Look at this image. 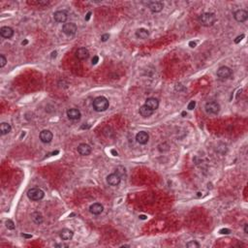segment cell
Segmentation results:
<instances>
[{"mask_svg":"<svg viewBox=\"0 0 248 248\" xmlns=\"http://www.w3.org/2000/svg\"><path fill=\"white\" fill-rule=\"evenodd\" d=\"M103 210H104V207L99 203H95V204L90 205V208H89V211L94 215L101 214L103 212Z\"/></svg>","mask_w":248,"mask_h":248,"instance_id":"4fadbf2b","label":"cell"},{"mask_svg":"<svg viewBox=\"0 0 248 248\" xmlns=\"http://www.w3.org/2000/svg\"><path fill=\"white\" fill-rule=\"evenodd\" d=\"M186 246L188 247V248H199L200 247V244L197 242V241L193 240V241H190V242L187 243Z\"/></svg>","mask_w":248,"mask_h":248,"instance_id":"d4e9b609","label":"cell"},{"mask_svg":"<svg viewBox=\"0 0 248 248\" xmlns=\"http://www.w3.org/2000/svg\"><path fill=\"white\" fill-rule=\"evenodd\" d=\"M52 133L49 130H43L40 133V140L44 143H49L52 141Z\"/></svg>","mask_w":248,"mask_h":248,"instance_id":"8fae6325","label":"cell"},{"mask_svg":"<svg viewBox=\"0 0 248 248\" xmlns=\"http://www.w3.org/2000/svg\"><path fill=\"white\" fill-rule=\"evenodd\" d=\"M76 56L80 60H86L89 56V52L86 48H81V49H78L76 52Z\"/></svg>","mask_w":248,"mask_h":248,"instance_id":"2e32d148","label":"cell"},{"mask_svg":"<svg viewBox=\"0 0 248 248\" xmlns=\"http://www.w3.org/2000/svg\"><path fill=\"white\" fill-rule=\"evenodd\" d=\"M53 17H54V20H55V21L63 23V22H65L66 21H67L68 14H67V12H66V11H57V12L54 13Z\"/></svg>","mask_w":248,"mask_h":248,"instance_id":"9c48e42d","label":"cell"},{"mask_svg":"<svg viewBox=\"0 0 248 248\" xmlns=\"http://www.w3.org/2000/svg\"><path fill=\"white\" fill-rule=\"evenodd\" d=\"M7 63V59L4 55H0V67H4Z\"/></svg>","mask_w":248,"mask_h":248,"instance_id":"4316f807","label":"cell"},{"mask_svg":"<svg viewBox=\"0 0 248 248\" xmlns=\"http://www.w3.org/2000/svg\"><path fill=\"white\" fill-rule=\"evenodd\" d=\"M12 130V127L9 123H6V122H3L0 125V132H1V135H6L10 133Z\"/></svg>","mask_w":248,"mask_h":248,"instance_id":"603a6c76","label":"cell"},{"mask_svg":"<svg viewBox=\"0 0 248 248\" xmlns=\"http://www.w3.org/2000/svg\"><path fill=\"white\" fill-rule=\"evenodd\" d=\"M153 112L154 111H152L151 109H149L146 105H143V106H142L140 108V113H141V116H143V117H149L150 116H152Z\"/></svg>","mask_w":248,"mask_h":248,"instance_id":"ffe728a7","label":"cell"},{"mask_svg":"<svg viewBox=\"0 0 248 248\" xmlns=\"http://www.w3.org/2000/svg\"><path fill=\"white\" fill-rule=\"evenodd\" d=\"M219 233L222 234V235H229L230 233H231V231H230L229 229H221L219 231Z\"/></svg>","mask_w":248,"mask_h":248,"instance_id":"f1b7e54d","label":"cell"},{"mask_svg":"<svg viewBox=\"0 0 248 248\" xmlns=\"http://www.w3.org/2000/svg\"><path fill=\"white\" fill-rule=\"evenodd\" d=\"M244 233L245 234L248 233V225H247V224H245V225H244Z\"/></svg>","mask_w":248,"mask_h":248,"instance_id":"d590c367","label":"cell"},{"mask_svg":"<svg viewBox=\"0 0 248 248\" xmlns=\"http://www.w3.org/2000/svg\"><path fill=\"white\" fill-rule=\"evenodd\" d=\"M109 38H110V35H109V34H104V35H102L101 41H102V42H106Z\"/></svg>","mask_w":248,"mask_h":248,"instance_id":"4dcf8cb0","label":"cell"},{"mask_svg":"<svg viewBox=\"0 0 248 248\" xmlns=\"http://www.w3.org/2000/svg\"><path fill=\"white\" fill-rule=\"evenodd\" d=\"M112 153H113L114 156H117V152H116V150H113H113H112Z\"/></svg>","mask_w":248,"mask_h":248,"instance_id":"f35d334b","label":"cell"},{"mask_svg":"<svg viewBox=\"0 0 248 248\" xmlns=\"http://www.w3.org/2000/svg\"><path fill=\"white\" fill-rule=\"evenodd\" d=\"M195 106H196V102L195 101H191L189 104H188V107H187V109H188V110H190V111H192L193 109L195 108Z\"/></svg>","mask_w":248,"mask_h":248,"instance_id":"83f0119b","label":"cell"},{"mask_svg":"<svg viewBox=\"0 0 248 248\" xmlns=\"http://www.w3.org/2000/svg\"><path fill=\"white\" fill-rule=\"evenodd\" d=\"M29 5H37V6H46L50 2L47 0H36V1H27Z\"/></svg>","mask_w":248,"mask_h":248,"instance_id":"cb8c5ba5","label":"cell"},{"mask_svg":"<svg viewBox=\"0 0 248 248\" xmlns=\"http://www.w3.org/2000/svg\"><path fill=\"white\" fill-rule=\"evenodd\" d=\"M98 61H99V57H98L97 55L93 56V58H92V64H93V65L97 64V62H98Z\"/></svg>","mask_w":248,"mask_h":248,"instance_id":"1f68e13d","label":"cell"},{"mask_svg":"<svg viewBox=\"0 0 248 248\" xmlns=\"http://www.w3.org/2000/svg\"><path fill=\"white\" fill-rule=\"evenodd\" d=\"M0 34L3 38H6V39H10L13 37L14 35V30L13 28H11L9 26H3L0 29Z\"/></svg>","mask_w":248,"mask_h":248,"instance_id":"5bb4252c","label":"cell"},{"mask_svg":"<svg viewBox=\"0 0 248 248\" xmlns=\"http://www.w3.org/2000/svg\"><path fill=\"white\" fill-rule=\"evenodd\" d=\"M78 30V27L77 25H75L74 22H67V23H64L63 26H62V31L65 35L67 36H73L76 34Z\"/></svg>","mask_w":248,"mask_h":248,"instance_id":"5b68a950","label":"cell"},{"mask_svg":"<svg viewBox=\"0 0 248 248\" xmlns=\"http://www.w3.org/2000/svg\"><path fill=\"white\" fill-rule=\"evenodd\" d=\"M198 21L203 26L208 27L214 25L216 21V16L213 13H204L199 17Z\"/></svg>","mask_w":248,"mask_h":248,"instance_id":"6da1fadb","label":"cell"},{"mask_svg":"<svg viewBox=\"0 0 248 248\" xmlns=\"http://www.w3.org/2000/svg\"><path fill=\"white\" fill-rule=\"evenodd\" d=\"M22 237H25L26 238H32V235H26V234H22Z\"/></svg>","mask_w":248,"mask_h":248,"instance_id":"e575fe53","label":"cell"},{"mask_svg":"<svg viewBox=\"0 0 248 248\" xmlns=\"http://www.w3.org/2000/svg\"><path fill=\"white\" fill-rule=\"evenodd\" d=\"M78 153H80L81 155L87 156V155H89L90 153H91V147H90V146H88V144H86V143H81L80 146L78 147Z\"/></svg>","mask_w":248,"mask_h":248,"instance_id":"9a60e30c","label":"cell"},{"mask_svg":"<svg viewBox=\"0 0 248 248\" xmlns=\"http://www.w3.org/2000/svg\"><path fill=\"white\" fill-rule=\"evenodd\" d=\"M242 38H244V34H242V35H240V36H238V37H237V39L235 40V44H238L239 42L242 40Z\"/></svg>","mask_w":248,"mask_h":248,"instance_id":"f546056e","label":"cell"},{"mask_svg":"<svg viewBox=\"0 0 248 248\" xmlns=\"http://www.w3.org/2000/svg\"><path fill=\"white\" fill-rule=\"evenodd\" d=\"M136 36L139 39H147L149 36V31L146 28H140L136 31Z\"/></svg>","mask_w":248,"mask_h":248,"instance_id":"44dd1931","label":"cell"},{"mask_svg":"<svg viewBox=\"0 0 248 248\" xmlns=\"http://www.w3.org/2000/svg\"><path fill=\"white\" fill-rule=\"evenodd\" d=\"M205 112L208 114H217L220 111V105L215 101H210L205 104Z\"/></svg>","mask_w":248,"mask_h":248,"instance_id":"277c9868","label":"cell"},{"mask_svg":"<svg viewBox=\"0 0 248 248\" xmlns=\"http://www.w3.org/2000/svg\"><path fill=\"white\" fill-rule=\"evenodd\" d=\"M217 76L221 78H228L232 76V70L227 66H222L217 70Z\"/></svg>","mask_w":248,"mask_h":248,"instance_id":"ba28073f","label":"cell"},{"mask_svg":"<svg viewBox=\"0 0 248 248\" xmlns=\"http://www.w3.org/2000/svg\"><path fill=\"white\" fill-rule=\"evenodd\" d=\"M73 235H74L73 231H71V230H69V229H63L59 234L60 238L63 239V240H69L73 238Z\"/></svg>","mask_w":248,"mask_h":248,"instance_id":"ac0fdd59","label":"cell"},{"mask_svg":"<svg viewBox=\"0 0 248 248\" xmlns=\"http://www.w3.org/2000/svg\"><path fill=\"white\" fill-rule=\"evenodd\" d=\"M149 140V136L147 132L141 131L136 135V141L140 144H146Z\"/></svg>","mask_w":248,"mask_h":248,"instance_id":"7c38bea8","label":"cell"},{"mask_svg":"<svg viewBox=\"0 0 248 248\" xmlns=\"http://www.w3.org/2000/svg\"><path fill=\"white\" fill-rule=\"evenodd\" d=\"M27 43H28V41H27V40H25V41H23L22 43H21V45H26Z\"/></svg>","mask_w":248,"mask_h":248,"instance_id":"ab89813d","label":"cell"},{"mask_svg":"<svg viewBox=\"0 0 248 248\" xmlns=\"http://www.w3.org/2000/svg\"><path fill=\"white\" fill-rule=\"evenodd\" d=\"M52 54V58H53V57H56V54H57V52H53Z\"/></svg>","mask_w":248,"mask_h":248,"instance_id":"74e56055","label":"cell"},{"mask_svg":"<svg viewBox=\"0 0 248 248\" xmlns=\"http://www.w3.org/2000/svg\"><path fill=\"white\" fill-rule=\"evenodd\" d=\"M146 106H147L149 109H151V110L152 111H155L157 108H158V106H159V101L157 100L156 98H148V99H147V101H146V104H144Z\"/></svg>","mask_w":248,"mask_h":248,"instance_id":"d6986e66","label":"cell"},{"mask_svg":"<svg viewBox=\"0 0 248 248\" xmlns=\"http://www.w3.org/2000/svg\"><path fill=\"white\" fill-rule=\"evenodd\" d=\"M234 17H235V20L238 22H244L248 19V13L245 10L240 9V10H238V11L235 12Z\"/></svg>","mask_w":248,"mask_h":248,"instance_id":"52a82bcc","label":"cell"},{"mask_svg":"<svg viewBox=\"0 0 248 248\" xmlns=\"http://www.w3.org/2000/svg\"><path fill=\"white\" fill-rule=\"evenodd\" d=\"M31 219L33 220L34 223L38 224V225L43 223V216H42V214L40 212H37V211L31 214Z\"/></svg>","mask_w":248,"mask_h":248,"instance_id":"7402d4cb","label":"cell"},{"mask_svg":"<svg viewBox=\"0 0 248 248\" xmlns=\"http://www.w3.org/2000/svg\"><path fill=\"white\" fill-rule=\"evenodd\" d=\"M189 46H190L191 48H195V47L197 46V43H196V42H193V41H191L190 43H189Z\"/></svg>","mask_w":248,"mask_h":248,"instance_id":"836d02e7","label":"cell"},{"mask_svg":"<svg viewBox=\"0 0 248 248\" xmlns=\"http://www.w3.org/2000/svg\"><path fill=\"white\" fill-rule=\"evenodd\" d=\"M6 227H7L9 230H14L16 225H15V223L12 221L11 219H8L7 221H6Z\"/></svg>","mask_w":248,"mask_h":248,"instance_id":"484cf974","label":"cell"},{"mask_svg":"<svg viewBox=\"0 0 248 248\" xmlns=\"http://www.w3.org/2000/svg\"><path fill=\"white\" fill-rule=\"evenodd\" d=\"M45 193L40 188H31L27 192V197L32 201H40L44 198Z\"/></svg>","mask_w":248,"mask_h":248,"instance_id":"3957f363","label":"cell"},{"mask_svg":"<svg viewBox=\"0 0 248 248\" xmlns=\"http://www.w3.org/2000/svg\"><path fill=\"white\" fill-rule=\"evenodd\" d=\"M109 106H110L109 100L104 96H99L93 101V108L96 112H104L109 108Z\"/></svg>","mask_w":248,"mask_h":248,"instance_id":"7a4b0ae2","label":"cell"},{"mask_svg":"<svg viewBox=\"0 0 248 248\" xmlns=\"http://www.w3.org/2000/svg\"><path fill=\"white\" fill-rule=\"evenodd\" d=\"M91 14H92L91 12H88V13L86 14V21H89L90 17H91Z\"/></svg>","mask_w":248,"mask_h":248,"instance_id":"d6a6232c","label":"cell"},{"mask_svg":"<svg viewBox=\"0 0 248 248\" xmlns=\"http://www.w3.org/2000/svg\"><path fill=\"white\" fill-rule=\"evenodd\" d=\"M148 8L152 13H159L164 8V5L160 1H152L148 3Z\"/></svg>","mask_w":248,"mask_h":248,"instance_id":"30bf717a","label":"cell"},{"mask_svg":"<svg viewBox=\"0 0 248 248\" xmlns=\"http://www.w3.org/2000/svg\"><path fill=\"white\" fill-rule=\"evenodd\" d=\"M55 246H57V247H68V245H66V244H56Z\"/></svg>","mask_w":248,"mask_h":248,"instance_id":"8d00e7d4","label":"cell"},{"mask_svg":"<svg viewBox=\"0 0 248 248\" xmlns=\"http://www.w3.org/2000/svg\"><path fill=\"white\" fill-rule=\"evenodd\" d=\"M181 114H182V116H187L186 112H182V113H181Z\"/></svg>","mask_w":248,"mask_h":248,"instance_id":"b9f144b4","label":"cell"},{"mask_svg":"<svg viewBox=\"0 0 248 248\" xmlns=\"http://www.w3.org/2000/svg\"><path fill=\"white\" fill-rule=\"evenodd\" d=\"M67 116L72 120H78L81 118L82 113L78 109H70L67 111Z\"/></svg>","mask_w":248,"mask_h":248,"instance_id":"e0dca14e","label":"cell"},{"mask_svg":"<svg viewBox=\"0 0 248 248\" xmlns=\"http://www.w3.org/2000/svg\"><path fill=\"white\" fill-rule=\"evenodd\" d=\"M121 177L118 174H111L107 177V182L112 186H117L120 183Z\"/></svg>","mask_w":248,"mask_h":248,"instance_id":"8992f818","label":"cell"},{"mask_svg":"<svg viewBox=\"0 0 248 248\" xmlns=\"http://www.w3.org/2000/svg\"><path fill=\"white\" fill-rule=\"evenodd\" d=\"M140 218H141V219H146V216H144V215H141V216H140Z\"/></svg>","mask_w":248,"mask_h":248,"instance_id":"60d3db41","label":"cell"}]
</instances>
